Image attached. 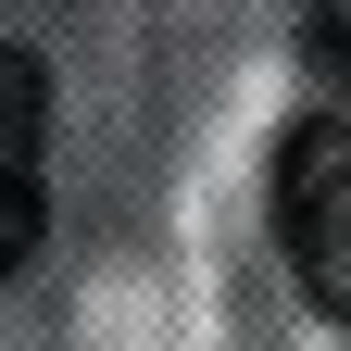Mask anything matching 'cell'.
<instances>
[{"label": "cell", "mask_w": 351, "mask_h": 351, "mask_svg": "<svg viewBox=\"0 0 351 351\" xmlns=\"http://www.w3.org/2000/svg\"><path fill=\"white\" fill-rule=\"evenodd\" d=\"M263 213H276V251H289V276L314 289V314L351 326V125L339 113H301L276 138Z\"/></svg>", "instance_id": "1"}, {"label": "cell", "mask_w": 351, "mask_h": 351, "mask_svg": "<svg viewBox=\"0 0 351 351\" xmlns=\"http://www.w3.org/2000/svg\"><path fill=\"white\" fill-rule=\"evenodd\" d=\"M51 239V63L0 51V276H25Z\"/></svg>", "instance_id": "2"}, {"label": "cell", "mask_w": 351, "mask_h": 351, "mask_svg": "<svg viewBox=\"0 0 351 351\" xmlns=\"http://www.w3.org/2000/svg\"><path fill=\"white\" fill-rule=\"evenodd\" d=\"M301 38H314V63L351 75V0H301Z\"/></svg>", "instance_id": "3"}]
</instances>
